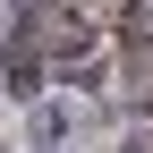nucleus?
Wrapping results in <instances>:
<instances>
[{
    "label": "nucleus",
    "instance_id": "nucleus-1",
    "mask_svg": "<svg viewBox=\"0 0 153 153\" xmlns=\"http://www.w3.org/2000/svg\"><path fill=\"white\" fill-rule=\"evenodd\" d=\"M128 17H136V26H145V34H153V0H128Z\"/></svg>",
    "mask_w": 153,
    "mask_h": 153
}]
</instances>
